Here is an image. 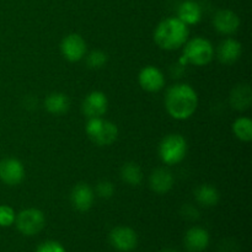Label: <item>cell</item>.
I'll return each mask as SVG.
<instances>
[{"label": "cell", "instance_id": "obj_6", "mask_svg": "<svg viewBox=\"0 0 252 252\" xmlns=\"http://www.w3.org/2000/svg\"><path fill=\"white\" fill-rule=\"evenodd\" d=\"M110 243L116 250L121 252H129L137 248V233L128 226H117V228L111 230Z\"/></svg>", "mask_w": 252, "mask_h": 252}, {"label": "cell", "instance_id": "obj_24", "mask_svg": "<svg viewBox=\"0 0 252 252\" xmlns=\"http://www.w3.org/2000/svg\"><path fill=\"white\" fill-rule=\"evenodd\" d=\"M16 214L11 207L6 204L0 206V226H10L15 223Z\"/></svg>", "mask_w": 252, "mask_h": 252}, {"label": "cell", "instance_id": "obj_12", "mask_svg": "<svg viewBox=\"0 0 252 252\" xmlns=\"http://www.w3.org/2000/svg\"><path fill=\"white\" fill-rule=\"evenodd\" d=\"M93 189L86 184H78L70 193V201L74 208L79 212H88L94 204Z\"/></svg>", "mask_w": 252, "mask_h": 252}, {"label": "cell", "instance_id": "obj_25", "mask_svg": "<svg viewBox=\"0 0 252 252\" xmlns=\"http://www.w3.org/2000/svg\"><path fill=\"white\" fill-rule=\"evenodd\" d=\"M96 193L101 197V198H111L115 193V186L108 180H101L97 185H96Z\"/></svg>", "mask_w": 252, "mask_h": 252}, {"label": "cell", "instance_id": "obj_26", "mask_svg": "<svg viewBox=\"0 0 252 252\" xmlns=\"http://www.w3.org/2000/svg\"><path fill=\"white\" fill-rule=\"evenodd\" d=\"M36 252H65V249L57 241H46L37 248Z\"/></svg>", "mask_w": 252, "mask_h": 252}, {"label": "cell", "instance_id": "obj_27", "mask_svg": "<svg viewBox=\"0 0 252 252\" xmlns=\"http://www.w3.org/2000/svg\"><path fill=\"white\" fill-rule=\"evenodd\" d=\"M181 216L187 220H196L199 217V212L192 204H185L181 208Z\"/></svg>", "mask_w": 252, "mask_h": 252}, {"label": "cell", "instance_id": "obj_11", "mask_svg": "<svg viewBox=\"0 0 252 252\" xmlns=\"http://www.w3.org/2000/svg\"><path fill=\"white\" fill-rule=\"evenodd\" d=\"M214 27L221 34H233L240 26V19L234 11L228 9L219 10L213 19Z\"/></svg>", "mask_w": 252, "mask_h": 252}, {"label": "cell", "instance_id": "obj_18", "mask_svg": "<svg viewBox=\"0 0 252 252\" xmlns=\"http://www.w3.org/2000/svg\"><path fill=\"white\" fill-rule=\"evenodd\" d=\"M44 107L52 115H63L70 107L69 97L63 93H52L44 100Z\"/></svg>", "mask_w": 252, "mask_h": 252}, {"label": "cell", "instance_id": "obj_4", "mask_svg": "<svg viewBox=\"0 0 252 252\" xmlns=\"http://www.w3.org/2000/svg\"><path fill=\"white\" fill-rule=\"evenodd\" d=\"M187 154V142L182 135L169 134L159 145L160 159L166 165H176L185 159Z\"/></svg>", "mask_w": 252, "mask_h": 252}, {"label": "cell", "instance_id": "obj_3", "mask_svg": "<svg viewBox=\"0 0 252 252\" xmlns=\"http://www.w3.org/2000/svg\"><path fill=\"white\" fill-rule=\"evenodd\" d=\"M213 57L214 49L211 42L203 37H196L187 42L184 53H182L181 63L203 66L211 63Z\"/></svg>", "mask_w": 252, "mask_h": 252}, {"label": "cell", "instance_id": "obj_2", "mask_svg": "<svg viewBox=\"0 0 252 252\" xmlns=\"http://www.w3.org/2000/svg\"><path fill=\"white\" fill-rule=\"evenodd\" d=\"M189 26L179 17H169L158 25L154 32L155 43L165 51H174L184 46L189 39Z\"/></svg>", "mask_w": 252, "mask_h": 252}, {"label": "cell", "instance_id": "obj_14", "mask_svg": "<svg viewBox=\"0 0 252 252\" xmlns=\"http://www.w3.org/2000/svg\"><path fill=\"white\" fill-rule=\"evenodd\" d=\"M150 189L158 194H165L172 189L174 186V176L171 171H169L165 167H159L154 170L150 175L149 179Z\"/></svg>", "mask_w": 252, "mask_h": 252}, {"label": "cell", "instance_id": "obj_17", "mask_svg": "<svg viewBox=\"0 0 252 252\" xmlns=\"http://www.w3.org/2000/svg\"><path fill=\"white\" fill-rule=\"evenodd\" d=\"M177 17L187 26L196 25L202 19V9L198 2L194 1V0H186L179 6Z\"/></svg>", "mask_w": 252, "mask_h": 252}, {"label": "cell", "instance_id": "obj_10", "mask_svg": "<svg viewBox=\"0 0 252 252\" xmlns=\"http://www.w3.org/2000/svg\"><path fill=\"white\" fill-rule=\"evenodd\" d=\"M108 107L107 96L101 91H93L83 101V112L86 117H102Z\"/></svg>", "mask_w": 252, "mask_h": 252}, {"label": "cell", "instance_id": "obj_21", "mask_svg": "<svg viewBox=\"0 0 252 252\" xmlns=\"http://www.w3.org/2000/svg\"><path fill=\"white\" fill-rule=\"evenodd\" d=\"M121 177L126 184L130 186H138L143 180L142 169L135 162H127L121 169Z\"/></svg>", "mask_w": 252, "mask_h": 252}, {"label": "cell", "instance_id": "obj_7", "mask_svg": "<svg viewBox=\"0 0 252 252\" xmlns=\"http://www.w3.org/2000/svg\"><path fill=\"white\" fill-rule=\"evenodd\" d=\"M61 51L64 58L69 62H79L86 54V42L80 34L70 33L63 38Z\"/></svg>", "mask_w": 252, "mask_h": 252}, {"label": "cell", "instance_id": "obj_22", "mask_svg": "<svg viewBox=\"0 0 252 252\" xmlns=\"http://www.w3.org/2000/svg\"><path fill=\"white\" fill-rule=\"evenodd\" d=\"M233 132L241 142L252 140V121L248 117H240L234 122Z\"/></svg>", "mask_w": 252, "mask_h": 252}, {"label": "cell", "instance_id": "obj_28", "mask_svg": "<svg viewBox=\"0 0 252 252\" xmlns=\"http://www.w3.org/2000/svg\"><path fill=\"white\" fill-rule=\"evenodd\" d=\"M161 252H179V251L174 250V249H165V250H162Z\"/></svg>", "mask_w": 252, "mask_h": 252}, {"label": "cell", "instance_id": "obj_16", "mask_svg": "<svg viewBox=\"0 0 252 252\" xmlns=\"http://www.w3.org/2000/svg\"><path fill=\"white\" fill-rule=\"evenodd\" d=\"M252 90L249 84H239L230 93V105L238 111H245L251 106Z\"/></svg>", "mask_w": 252, "mask_h": 252}, {"label": "cell", "instance_id": "obj_23", "mask_svg": "<svg viewBox=\"0 0 252 252\" xmlns=\"http://www.w3.org/2000/svg\"><path fill=\"white\" fill-rule=\"evenodd\" d=\"M107 63V54L102 51H93L86 57V64L90 69H101Z\"/></svg>", "mask_w": 252, "mask_h": 252}, {"label": "cell", "instance_id": "obj_8", "mask_svg": "<svg viewBox=\"0 0 252 252\" xmlns=\"http://www.w3.org/2000/svg\"><path fill=\"white\" fill-rule=\"evenodd\" d=\"M25 177V167L20 160L6 158L0 161V180L5 185L16 186L21 184Z\"/></svg>", "mask_w": 252, "mask_h": 252}, {"label": "cell", "instance_id": "obj_19", "mask_svg": "<svg viewBox=\"0 0 252 252\" xmlns=\"http://www.w3.org/2000/svg\"><path fill=\"white\" fill-rule=\"evenodd\" d=\"M118 137V128L115 123L110 121H103V125L101 127L100 132L93 138V142L100 147H107L113 144Z\"/></svg>", "mask_w": 252, "mask_h": 252}, {"label": "cell", "instance_id": "obj_9", "mask_svg": "<svg viewBox=\"0 0 252 252\" xmlns=\"http://www.w3.org/2000/svg\"><path fill=\"white\" fill-rule=\"evenodd\" d=\"M138 80H139V85L142 86L143 90L148 91V93H158L165 85L164 74L161 73L160 69L153 65L143 68L138 76Z\"/></svg>", "mask_w": 252, "mask_h": 252}, {"label": "cell", "instance_id": "obj_13", "mask_svg": "<svg viewBox=\"0 0 252 252\" xmlns=\"http://www.w3.org/2000/svg\"><path fill=\"white\" fill-rule=\"evenodd\" d=\"M209 244V234L201 226L189 229L185 235V246L189 252H202Z\"/></svg>", "mask_w": 252, "mask_h": 252}, {"label": "cell", "instance_id": "obj_20", "mask_svg": "<svg viewBox=\"0 0 252 252\" xmlns=\"http://www.w3.org/2000/svg\"><path fill=\"white\" fill-rule=\"evenodd\" d=\"M194 198L201 206L214 207L218 204L220 196L216 187L209 186V185H201L194 191Z\"/></svg>", "mask_w": 252, "mask_h": 252}, {"label": "cell", "instance_id": "obj_1", "mask_svg": "<svg viewBox=\"0 0 252 252\" xmlns=\"http://www.w3.org/2000/svg\"><path fill=\"white\" fill-rule=\"evenodd\" d=\"M198 96L189 84H176L166 91L165 107L172 118L179 121L189 120L196 112Z\"/></svg>", "mask_w": 252, "mask_h": 252}, {"label": "cell", "instance_id": "obj_15", "mask_svg": "<svg viewBox=\"0 0 252 252\" xmlns=\"http://www.w3.org/2000/svg\"><path fill=\"white\" fill-rule=\"evenodd\" d=\"M241 53H243V47L240 42L234 38L224 39L218 47V59L225 65H231L235 63L240 58Z\"/></svg>", "mask_w": 252, "mask_h": 252}, {"label": "cell", "instance_id": "obj_5", "mask_svg": "<svg viewBox=\"0 0 252 252\" xmlns=\"http://www.w3.org/2000/svg\"><path fill=\"white\" fill-rule=\"evenodd\" d=\"M17 229L21 234L26 236H33L43 229L46 224L43 212L37 208L24 209L20 212L15 219Z\"/></svg>", "mask_w": 252, "mask_h": 252}]
</instances>
